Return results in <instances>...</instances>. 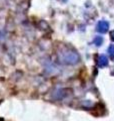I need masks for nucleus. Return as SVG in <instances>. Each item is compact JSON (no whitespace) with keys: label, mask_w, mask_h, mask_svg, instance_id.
<instances>
[{"label":"nucleus","mask_w":114,"mask_h":121,"mask_svg":"<svg viewBox=\"0 0 114 121\" xmlns=\"http://www.w3.org/2000/svg\"><path fill=\"white\" fill-rule=\"evenodd\" d=\"M108 28H109V24H108V22H107V21L102 20V21H100L99 23L97 24V30H98L99 32L104 33V32L107 31Z\"/></svg>","instance_id":"obj_1"},{"label":"nucleus","mask_w":114,"mask_h":121,"mask_svg":"<svg viewBox=\"0 0 114 121\" xmlns=\"http://www.w3.org/2000/svg\"><path fill=\"white\" fill-rule=\"evenodd\" d=\"M108 52H109V55L110 56H114V44H111L108 48Z\"/></svg>","instance_id":"obj_4"},{"label":"nucleus","mask_w":114,"mask_h":121,"mask_svg":"<svg viewBox=\"0 0 114 121\" xmlns=\"http://www.w3.org/2000/svg\"><path fill=\"white\" fill-rule=\"evenodd\" d=\"M110 35H111V39L114 40V30L113 31H111V33H110Z\"/></svg>","instance_id":"obj_5"},{"label":"nucleus","mask_w":114,"mask_h":121,"mask_svg":"<svg viewBox=\"0 0 114 121\" xmlns=\"http://www.w3.org/2000/svg\"><path fill=\"white\" fill-rule=\"evenodd\" d=\"M107 64H108V59H107V56H106L105 55H102L99 56V59H98V66L101 67V68H103L105 66H107Z\"/></svg>","instance_id":"obj_2"},{"label":"nucleus","mask_w":114,"mask_h":121,"mask_svg":"<svg viewBox=\"0 0 114 121\" xmlns=\"http://www.w3.org/2000/svg\"><path fill=\"white\" fill-rule=\"evenodd\" d=\"M102 41H103V39H102L101 36H96L94 39V43L96 44V45H100L102 43Z\"/></svg>","instance_id":"obj_3"}]
</instances>
